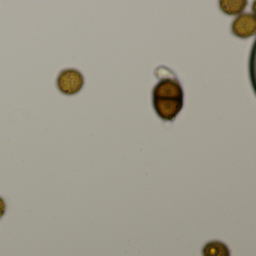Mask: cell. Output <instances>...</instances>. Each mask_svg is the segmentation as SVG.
<instances>
[{"mask_svg": "<svg viewBox=\"0 0 256 256\" xmlns=\"http://www.w3.org/2000/svg\"><path fill=\"white\" fill-rule=\"evenodd\" d=\"M160 78L152 90V106L162 120L173 121L184 107V90L173 72Z\"/></svg>", "mask_w": 256, "mask_h": 256, "instance_id": "1", "label": "cell"}, {"mask_svg": "<svg viewBox=\"0 0 256 256\" xmlns=\"http://www.w3.org/2000/svg\"><path fill=\"white\" fill-rule=\"evenodd\" d=\"M84 84L83 74L77 70L68 68L60 72L56 86L62 94L72 96L80 92Z\"/></svg>", "mask_w": 256, "mask_h": 256, "instance_id": "2", "label": "cell"}, {"mask_svg": "<svg viewBox=\"0 0 256 256\" xmlns=\"http://www.w3.org/2000/svg\"><path fill=\"white\" fill-rule=\"evenodd\" d=\"M232 32L238 38H250L256 34V19L253 14L246 13L235 18L232 24Z\"/></svg>", "mask_w": 256, "mask_h": 256, "instance_id": "3", "label": "cell"}, {"mask_svg": "<svg viewBox=\"0 0 256 256\" xmlns=\"http://www.w3.org/2000/svg\"><path fill=\"white\" fill-rule=\"evenodd\" d=\"M202 256H230V251L224 242L211 240L204 246Z\"/></svg>", "mask_w": 256, "mask_h": 256, "instance_id": "4", "label": "cell"}, {"mask_svg": "<svg viewBox=\"0 0 256 256\" xmlns=\"http://www.w3.org/2000/svg\"><path fill=\"white\" fill-rule=\"evenodd\" d=\"M222 11L228 16H238L244 12L248 2L246 0H221L218 2Z\"/></svg>", "mask_w": 256, "mask_h": 256, "instance_id": "5", "label": "cell"}, {"mask_svg": "<svg viewBox=\"0 0 256 256\" xmlns=\"http://www.w3.org/2000/svg\"><path fill=\"white\" fill-rule=\"evenodd\" d=\"M6 210V205L5 200L2 198L0 197V218L4 216Z\"/></svg>", "mask_w": 256, "mask_h": 256, "instance_id": "6", "label": "cell"}]
</instances>
